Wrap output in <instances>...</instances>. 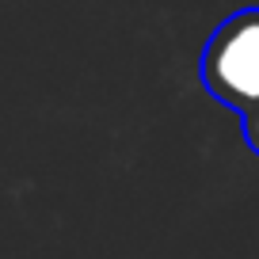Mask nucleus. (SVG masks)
<instances>
[{
	"instance_id": "nucleus-2",
	"label": "nucleus",
	"mask_w": 259,
	"mask_h": 259,
	"mask_svg": "<svg viewBox=\"0 0 259 259\" xmlns=\"http://www.w3.org/2000/svg\"><path fill=\"white\" fill-rule=\"evenodd\" d=\"M240 126H244V145L259 156V107L248 111V114H240Z\"/></svg>"
},
{
	"instance_id": "nucleus-1",
	"label": "nucleus",
	"mask_w": 259,
	"mask_h": 259,
	"mask_svg": "<svg viewBox=\"0 0 259 259\" xmlns=\"http://www.w3.org/2000/svg\"><path fill=\"white\" fill-rule=\"evenodd\" d=\"M202 88L221 107L248 114L259 107V8L233 12L202 50Z\"/></svg>"
}]
</instances>
